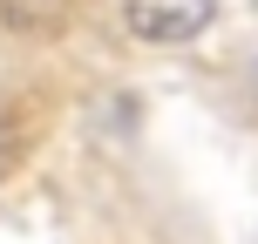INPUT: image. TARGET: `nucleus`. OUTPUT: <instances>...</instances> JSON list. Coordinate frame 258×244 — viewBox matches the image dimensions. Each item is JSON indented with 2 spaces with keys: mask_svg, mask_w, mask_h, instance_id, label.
I'll use <instances>...</instances> for the list:
<instances>
[{
  "mask_svg": "<svg viewBox=\"0 0 258 244\" xmlns=\"http://www.w3.org/2000/svg\"><path fill=\"white\" fill-rule=\"evenodd\" d=\"M0 21L14 34H54L68 21V0H0Z\"/></svg>",
  "mask_w": 258,
  "mask_h": 244,
  "instance_id": "nucleus-2",
  "label": "nucleus"
},
{
  "mask_svg": "<svg viewBox=\"0 0 258 244\" xmlns=\"http://www.w3.org/2000/svg\"><path fill=\"white\" fill-rule=\"evenodd\" d=\"M27 142H34V102H27V95H14V102H0V170L21 163Z\"/></svg>",
  "mask_w": 258,
  "mask_h": 244,
  "instance_id": "nucleus-3",
  "label": "nucleus"
},
{
  "mask_svg": "<svg viewBox=\"0 0 258 244\" xmlns=\"http://www.w3.org/2000/svg\"><path fill=\"white\" fill-rule=\"evenodd\" d=\"M122 27L150 48H183L218 27V0H122Z\"/></svg>",
  "mask_w": 258,
  "mask_h": 244,
  "instance_id": "nucleus-1",
  "label": "nucleus"
}]
</instances>
